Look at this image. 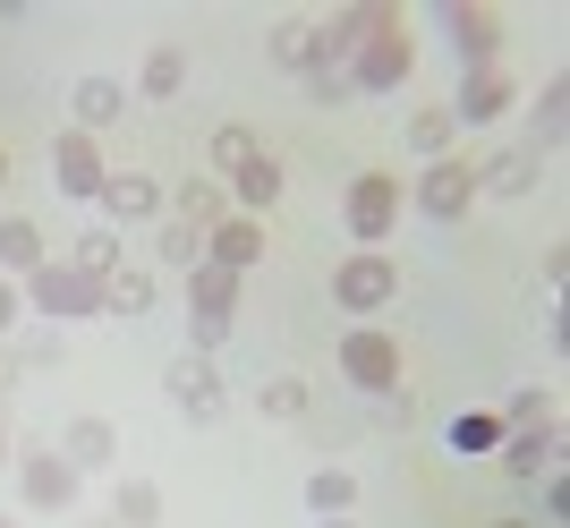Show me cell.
Masks as SVG:
<instances>
[{
  "label": "cell",
  "mask_w": 570,
  "mask_h": 528,
  "mask_svg": "<svg viewBox=\"0 0 570 528\" xmlns=\"http://www.w3.org/2000/svg\"><path fill=\"white\" fill-rule=\"evenodd\" d=\"M409 69H417V43H409V26H401V18H383L375 35L350 51V69H341V77H350V95H392Z\"/></svg>",
  "instance_id": "6da1fadb"
},
{
  "label": "cell",
  "mask_w": 570,
  "mask_h": 528,
  "mask_svg": "<svg viewBox=\"0 0 570 528\" xmlns=\"http://www.w3.org/2000/svg\"><path fill=\"white\" fill-rule=\"evenodd\" d=\"M341 375H350L357 392H383V401H392V392H401V341L383 333V324H350V333H341Z\"/></svg>",
  "instance_id": "7a4b0ae2"
},
{
  "label": "cell",
  "mask_w": 570,
  "mask_h": 528,
  "mask_svg": "<svg viewBox=\"0 0 570 528\" xmlns=\"http://www.w3.org/2000/svg\"><path fill=\"white\" fill-rule=\"evenodd\" d=\"M26 290H35V307L43 315H102V273H86V264H35L26 273Z\"/></svg>",
  "instance_id": "3957f363"
},
{
  "label": "cell",
  "mask_w": 570,
  "mask_h": 528,
  "mask_svg": "<svg viewBox=\"0 0 570 528\" xmlns=\"http://www.w3.org/2000/svg\"><path fill=\"white\" fill-rule=\"evenodd\" d=\"M102 179H111V163H102V137H86V128H60V137H51V188H60V196H102Z\"/></svg>",
  "instance_id": "277c9868"
},
{
  "label": "cell",
  "mask_w": 570,
  "mask_h": 528,
  "mask_svg": "<svg viewBox=\"0 0 570 528\" xmlns=\"http://www.w3.org/2000/svg\"><path fill=\"white\" fill-rule=\"evenodd\" d=\"M333 299L350 315H375V307H392L401 299V264L392 256H341V273H333Z\"/></svg>",
  "instance_id": "5b68a950"
},
{
  "label": "cell",
  "mask_w": 570,
  "mask_h": 528,
  "mask_svg": "<svg viewBox=\"0 0 570 528\" xmlns=\"http://www.w3.org/2000/svg\"><path fill=\"white\" fill-rule=\"evenodd\" d=\"M341 214H350V231H357V239L375 247L383 231L401 222V179H392V170H357V179H350V196H341Z\"/></svg>",
  "instance_id": "8992f818"
},
{
  "label": "cell",
  "mask_w": 570,
  "mask_h": 528,
  "mask_svg": "<svg viewBox=\"0 0 570 528\" xmlns=\"http://www.w3.org/2000/svg\"><path fill=\"white\" fill-rule=\"evenodd\" d=\"M163 392L188 409L196 427H214V418H222V375H214V359H205V350H179V359L163 366Z\"/></svg>",
  "instance_id": "52a82bcc"
},
{
  "label": "cell",
  "mask_w": 570,
  "mask_h": 528,
  "mask_svg": "<svg viewBox=\"0 0 570 528\" xmlns=\"http://www.w3.org/2000/svg\"><path fill=\"white\" fill-rule=\"evenodd\" d=\"M469 196H476V163H469V154H443V163H426V179H417V214L460 222V214H469Z\"/></svg>",
  "instance_id": "ba28073f"
},
{
  "label": "cell",
  "mask_w": 570,
  "mask_h": 528,
  "mask_svg": "<svg viewBox=\"0 0 570 528\" xmlns=\"http://www.w3.org/2000/svg\"><path fill=\"white\" fill-rule=\"evenodd\" d=\"M494 452H502V469H511V478H546L553 460H562V418H553V409H546V418H528V427L502 434Z\"/></svg>",
  "instance_id": "9c48e42d"
},
{
  "label": "cell",
  "mask_w": 570,
  "mask_h": 528,
  "mask_svg": "<svg viewBox=\"0 0 570 528\" xmlns=\"http://www.w3.org/2000/svg\"><path fill=\"white\" fill-rule=\"evenodd\" d=\"M443 26H452V43H460V69H494V60H502V18H494V9L460 0Z\"/></svg>",
  "instance_id": "30bf717a"
},
{
  "label": "cell",
  "mask_w": 570,
  "mask_h": 528,
  "mask_svg": "<svg viewBox=\"0 0 570 528\" xmlns=\"http://www.w3.org/2000/svg\"><path fill=\"white\" fill-rule=\"evenodd\" d=\"M511 102H520V86H511L502 69H469V77H460V111H452V120L485 128V120H502Z\"/></svg>",
  "instance_id": "8fae6325"
},
{
  "label": "cell",
  "mask_w": 570,
  "mask_h": 528,
  "mask_svg": "<svg viewBox=\"0 0 570 528\" xmlns=\"http://www.w3.org/2000/svg\"><path fill=\"white\" fill-rule=\"evenodd\" d=\"M18 486H26V503H35V511H69V503H77V469H69L60 452H35V460L18 469Z\"/></svg>",
  "instance_id": "7c38bea8"
},
{
  "label": "cell",
  "mask_w": 570,
  "mask_h": 528,
  "mask_svg": "<svg viewBox=\"0 0 570 528\" xmlns=\"http://www.w3.org/2000/svg\"><path fill=\"white\" fill-rule=\"evenodd\" d=\"M537 170H546V154H537V145H511L494 163H476V196H528Z\"/></svg>",
  "instance_id": "4fadbf2b"
},
{
  "label": "cell",
  "mask_w": 570,
  "mask_h": 528,
  "mask_svg": "<svg viewBox=\"0 0 570 528\" xmlns=\"http://www.w3.org/2000/svg\"><path fill=\"white\" fill-rule=\"evenodd\" d=\"M188 315H214V324L238 315V273L230 264H188Z\"/></svg>",
  "instance_id": "5bb4252c"
},
{
  "label": "cell",
  "mask_w": 570,
  "mask_h": 528,
  "mask_svg": "<svg viewBox=\"0 0 570 528\" xmlns=\"http://www.w3.org/2000/svg\"><path fill=\"white\" fill-rule=\"evenodd\" d=\"M256 256H264V222L230 214V222H214V231H205V264H230V273H247Z\"/></svg>",
  "instance_id": "9a60e30c"
},
{
  "label": "cell",
  "mask_w": 570,
  "mask_h": 528,
  "mask_svg": "<svg viewBox=\"0 0 570 528\" xmlns=\"http://www.w3.org/2000/svg\"><path fill=\"white\" fill-rule=\"evenodd\" d=\"M401 137H409V154H417V163H443V154H460V120L443 111V102L409 111V120H401Z\"/></svg>",
  "instance_id": "2e32d148"
},
{
  "label": "cell",
  "mask_w": 570,
  "mask_h": 528,
  "mask_svg": "<svg viewBox=\"0 0 570 528\" xmlns=\"http://www.w3.org/2000/svg\"><path fill=\"white\" fill-rule=\"evenodd\" d=\"M102 214L111 222H145V214H163V188H154L145 170H111V179H102Z\"/></svg>",
  "instance_id": "e0dca14e"
},
{
  "label": "cell",
  "mask_w": 570,
  "mask_h": 528,
  "mask_svg": "<svg viewBox=\"0 0 570 528\" xmlns=\"http://www.w3.org/2000/svg\"><path fill=\"white\" fill-rule=\"evenodd\" d=\"M154 299H163L154 264H111V273H102V307H111V315H145Z\"/></svg>",
  "instance_id": "ac0fdd59"
},
{
  "label": "cell",
  "mask_w": 570,
  "mask_h": 528,
  "mask_svg": "<svg viewBox=\"0 0 570 528\" xmlns=\"http://www.w3.org/2000/svg\"><path fill=\"white\" fill-rule=\"evenodd\" d=\"M273 196H282V163H273V154H256V163H238V170H230V205H238L247 222L273 214Z\"/></svg>",
  "instance_id": "d6986e66"
},
{
  "label": "cell",
  "mask_w": 570,
  "mask_h": 528,
  "mask_svg": "<svg viewBox=\"0 0 570 528\" xmlns=\"http://www.w3.org/2000/svg\"><path fill=\"white\" fill-rule=\"evenodd\" d=\"M273 60H282L289 77H315V69H324V26H307V18H289L282 35H273Z\"/></svg>",
  "instance_id": "ffe728a7"
},
{
  "label": "cell",
  "mask_w": 570,
  "mask_h": 528,
  "mask_svg": "<svg viewBox=\"0 0 570 528\" xmlns=\"http://www.w3.org/2000/svg\"><path fill=\"white\" fill-rule=\"evenodd\" d=\"M170 205H179L170 222H188V231H214V222H230V188H222V179H188Z\"/></svg>",
  "instance_id": "44dd1931"
},
{
  "label": "cell",
  "mask_w": 570,
  "mask_h": 528,
  "mask_svg": "<svg viewBox=\"0 0 570 528\" xmlns=\"http://www.w3.org/2000/svg\"><path fill=\"white\" fill-rule=\"evenodd\" d=\"M69 111H77V128H86V137H102V128H111L119 111H128V95H119L111 77H86V86H77V102H69Z\"/></svg>",
  "instance_id": "7402d4cb"
},
{
  "label": "cell",
  "mask_w": 570,
  "mask_h": 528,
  "mask_svg": "<svg viewBox=\"0 0 570 528\" xmlns=\"http://www.w3.org/2000/svg\"><path fill=\"white\" fill-rule=\"evenodd\" d=\"M60 460H69V469H102V460H119V434L102 427V418H77L69 443H60Z\"/></svg>",
  "instance_id": "603a6c76"
},
{
  "label": "cell",
  "mask_w": 570,
  "mask_h": 528,
  "mask_svg": "<svg viewBox=\"0 0 570 528\" xmlns=\"http://www.w3.org/2000/svg\"><path fill=\"white\" fill-rule=\"evenodd\" d=\"M137 86L154 102H170L179 86H188V51H179V43H154V51H145V69H137Z\"/></svg>",
  "instance_id": "cb8c5ba5"
},
{
  "label": "cell",
  "mask_w": 570,
  "mask_h": 528,
  "mask_svg": "<svg viewBox=\"0 0 570 528\" xmlns=\"http://www.w3.org/2000/svg\"><path fill=\"white\" fill-rule=\"evenodd\" d=\"M350 503H357L350 469H315V478H307V511H315V520H350Z\"/></svg>",
  "instance_id": "d4e9b609"
},
{
  "label": "cell",
  "mask_w": 570,
  "mask_h": 528,
  "mask_svg": "<svg viewBox=\"0 0 570 528\" xmlns=\"http://www.w3.org/2000/svg\"><path fill=\"white\" fill-rule=\"evenodd\" d=\"M35 264H43V231L26 214H9L0 222V273H35Z\"/></svg>",
  "instance_id": "484cf974"
},
{
  "label": "cell",
  "mask_w": 570,
  "mask_h": 528,
  "mask_svg": "<svg viewBox=\"0 0 570 528\" xmlns=\"http://www.w3.org/2000/svg\"><path fill=\"white\" fill-rule=\"evenodd\" d=\"M383 18H392V9H350V18H333V26H324V69H341V51H357Z\"/></svg>",
  "instance_id": "4316f807"
},
{
  "label": "cell",
  "mask_w": 570,
  "mask_h": 528,
  "mask_svg": "<svg viewBox=\"0 0 570 528\" xmlns=\"http://www.w3.org/2000/svg\"><path fill=\"white\" fill-rule=\"evenodd\" d=\"M119 528H163V486H154V478L119 486Z\"/></svg>",
  "instance_id": "83f0119b"
},
{
  "label": "cell",
  "mask_w": 570,
  "mask_h": 528,
  "mask_svg": "<svg viewBox=\"0 0 570 528\" xmlns=\"http://www.w3.org/2000/svg\"><path fill=\"white\" fill-rule=\"evenodd\" d=\"M502 434H511V427H502L494 409H469V418H452V443H460V452H494Z\"/></svg>",
  "instance_id": "f1b7e54d"
},
{
  "label": "cell",
  "mask_w": 570,
  "mask_h": 528,
  "mask_svg": "<svg viewBox=\"0 0 570 528\" xmlns=\"http://www.w3.org/2000/svg\"><path fill=\"white\" fill-rule=\"evenodd\" d=\"M264 418H307V384H298V375H273V384H264Z\"/></svg>",
  "instance_id": "f546056e"
},
{
  "label": "cell",
  "mask_w": 570,
  "mask_h": 528,
  "mask_svg": "<svg viewBox=\"0 0 570 528\" xmlns=\"http://www.w3.org/2000/svg\"><path fill=\"white\" fill-rule=\"evenodd\" d=\"M256 154H264V145H256V128H238V120H230V128H214V163H222V170L256 163Z\"/></svg>",
  "instance_id": "4dcf8cb0"
},
{
  "label": "cell",
  "mask_w": 570,
  "mask_h": 528,
  "mask_svg": "<svg viewBox=\"0 0 570 528\" xmlns=\"http://www.w3.org/2000/svg\"><path fill=\"white\" fill-rule=\"evenodd\" d=\"M562 111H570V77H553V86H546V95H537V137H562Z\"/></svg>",
  "instance_id": "1f68e13d"
},
{
  "label": "cell",
  "mask_w": 570,
  "mask_h": 528,
  "mask_svg": "<svg viewBox=\"0 0 570 528\" xmlns=\"http://www.w3.org/2000/svg\"><path fill=\"white\" fill-rule=\"evenodd\" d=\"M69 264H86V273H111V264H119V231H86Z\"/></svg>",
  "instance_id": "d6a6232c"
},
{
  "label": "cell",
  "mask_w": 570,
  "mask_h": 528,
  "mask_svg": "<svg viewBox=\"0 0 570 528\" xmlns=\"http://www.w3.org/2000/svg\"><path fill=\"white\" fill-rule=\"evenodd\" d=\"M163 256H170V264H205V231H188V222H163Z\"/></svg>",
  "instance_id": "836d02e7"
},
{
  "label": "cell",
  "mask_w": 570,
  "mask_h": 528,
  "mask_svg": "<svg viewBox=\"0 0 570 528\" xmlns=\"http://www.w3.org/2000/svg\"><path fill=\"white\" fill-rule=\"evenodd\" d=\"M188 341H196V350H205V359H214L222 341H230V324H214V315H188Z\"/></svg>",
  "instance_id": "e575fe53"
},
{
  "label": "cell",
  "mask_w": 570,
  "mask_h": 528,
  "mask_svg": "<svg viewBox=\"0 0 570 528\" xmlns=\"http://www.w3.org/2000/svg\"><path fill=\"white\" fill-rule=\"evenodd\" d=\"M562 511H570V486H562V469H546V528H562Z\"/></svg>",
  "instance_id": "d590c367"
},
{
  "label": "cell",
  "mask_w": 570,
  "mask_h": 528,
  "mask_svg": "<svg viewBox=\"0 0 570 528\" xmlns=\"http://www.w3.org/2000/svg\"><path fill=\"white\" fill-rule=\"evenodd\" d=\"M0 333H18V290L0 282Z\"/></svg>",
  "instance_id": "8d00e7d4"
},
{
  "label": "cell",
  "mask_w": 570,
  "mask_h": 528,
  "mask_svg": "<svg viewBox=\"0 0 570 528\" xmlns=\"http://www.w3.org/2000/svg\"><path fill=\"white\" fill-rule=\"evenodd\" d=\"M9 375H18V366H9V359H0V392H9Z\"/></svg>",
  "instance_id": "74e56055"
},
{
  "label": "cell",
  "mask_w": 570,
  "mask_h": 528,
  "mask_svg": "<svg viewBox=\"0 0 570 528\" xmlns=\"http://www.w3.org/2000/svg\"><path fill=\"white\" fill-rule=\"evenodd\" d=\"M494 528H537V520H494Z\"/></svg>",
  "instance_id": "f35d334b"
},
{
  "label": "cell",
  "mask_w": 570,
  "mask_h": 528,
  "mask_svg": "<svg viewBox=\"0 0 570 528\" xmlns=\"http://www.w3.org/2000/svg\"><path fill=\"white\" fill-rule=\"evenodd\" d=\"M0 179H9V145H0Z\"/></svg>",
  "instance_id": "ab89813d"
},
{
  "label": "cell",
  "mask_w": 570,
  "mask_h": 528,
  "mask_svg": "<svg viewBox=\"0 0 570 528\" xmlns=\"http://www.w3.org/2000/svg\"><path fill=\"white\" fill-rule=\"evenodd\" d=\"M0 469H9V434H0Z\"/></svg>",
  "instance_id": "60d3db41"
},
{
  "label": "cell",
  "mask_w": 570,
  "mask_h": 528,
  "mask_svg": "<svg viewBox=\"0 0 570 528\" xmlns=\"http://www.w3.org/2000/svg\"><path fill=\"white\" fill-rule=\"evenodd\" d=\"M324 528H350V520H324Z\"/></svg>",
  "instance_id": "b9f144b4"
},
{
  "label": "cell",
  "mask_w": 570,
  "mask_h": 528,
  "mask_svg": "<svg viewBox=\"0 0 570 528\" xmlns=\"http://www.w3.org/2000/svg\"><path fill=\"white\" fill-rule=\"evenodd\" d=\"M0 528H18V520H0Z\"/></svg>",
  "instance_id": "7bdbcfd3"
}]
</instances>
